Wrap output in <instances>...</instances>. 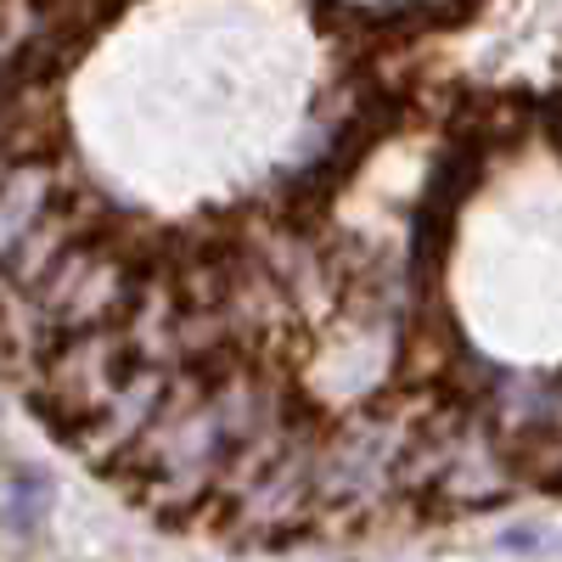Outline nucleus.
<instances>
[{"label": "nucleus", "instance_id": "1", "mask_svg": "<svg viewBox=\"0 0 562 562\" xmlns=\"http://www.w3.org/2000/svg\"><path fill=\"white\" fill-rule=\"evenodd\" d=\"M45 512H52V479H45L40 467H18L12 484H7V529L18 540H29V535H40Z\"/></svg>", "mask_w": 562, "mask_h": 562}]
</instances>
